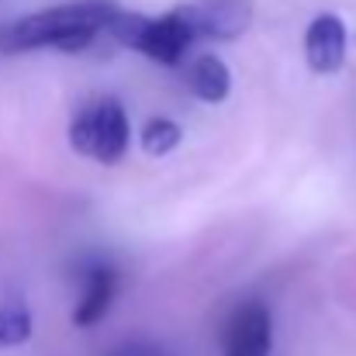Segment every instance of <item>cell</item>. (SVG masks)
Returning <instances> with one entry per match:
<instances>
[{
  "mask_svg": "<svg viewBox=\"0 0 356 356\" xmlns=\"http://www.w3.org/2000/svg\"><path fill=\"white\" fill-rule=\"evenodd\" d=\"M108 35L118 45L131 49V52H142V56H149L152 63H163V66H177L187 56V49L197 42L180 7L163 14V17L128 14V10L118 7V14L111 17Z\"/></svg>",
  "mask_w": 356,
  "mask_h": 356,
  "instance_id": "2",
  "label": "cell"
},
{
  "mask_svg": "<svg viewBox=\"0 0 356 356\" xmlns=\"http://www.w3.org/2000/svg\"><path fill=\"white\" fill-rule=\"evenodd\" d=\"M273 315L263 301H242L222 329V356H270Z\"/></svg>",
  "mask_w": 356,
  "mask_h": 356,
  "instance_id": "5",
  "label": "cell"
},
{
  "mask_svg": "<svg viewBox=\"0 0 356 356\" xmlns=\"http://www.w3.org/2000/svg\"><path fill=\"white\" fill-rule=\"evenodd\" d=\"M115 294H118V270H115L111 263H94V266H87V273H83V298L76 301L73 325H80V329L97 325V322L108 315Z\"/></svg>",
  "mask_w": 356,
  "mask_h": 356,
  "instance_id": "7",
  "label": "cell"
},
{
  "mask_svg": "<svg viewBox=\"0 0 356 356\" xmlns=\"http://www.w3.org/2000/svg\"><path fill=\"white\" fill-rule=\"evenodd\" d=\"M31 312L24 301H10L0 308V350H14V346H24L31 339Z\"/></svg>",
  "mask_w": 356,
  "mask_h": 356,
  "instance_id": "9",
  "label": "cell"
},
{
  "mask_svg": "<svg viewBox=\"0 0 356 356\" xmlns=\"http://www.w3.org/2000/svg\"><path fill=\"white\" fill-rule=\"evenodd\" d=\"M194 38H215V42H232L242 31H249L256 3L252 0H197L180 7Z\"/></svg>",
  "mask_w": 356,
  "mask_h": 356,
  "instance_id": "4",
  "label": "cell"
},
{
  "mask_svg": "<svg viewBox=\"0 0 356 356\" xmlns=\"http://www.w3.org/2000/svg\"><path fill=\"white\" fill-rule=\"evenodd\" d=\"M184 80H187L191 94L204 104H222L232 90V73L215 52H204V56L191 59L187 70H184Z\"/></svg>",
  "mask_w": 356,
  "mask_h": 356,
  "instance_id": "8",
  "label": "cell"
},
{
  "mask_svg": "<svg viewBox=\"0 0 356 356\" xmlns=\"http://www.w3.org/2000/svg\"><path fill=\"white\" fill-rule=\"evenodd\" d=\"M346 24L336 14H318L305 31V59L318 76H332L346 63Z\"/></svg>",
  "mask_w": 356,
  "mask_h": 356,
  "instance_id": "6",
  "label": "cell"
},
{
  "mask_svg": "<svg viewBox=\"0 0 356 356\" xmlns=\"http://www.w3.org/2000/svg\"><path fill=\"white\" fill-rule=\"evenodd\" d=\"M180 138H184L180 124L170 118L145 121V128H142V135H138V142H142V149H145L149 156H170V152L180 145Z\"/></svg>",
  "mask_w": 356,
  "mask_h": 356,
  "instance_id": "10",
  "label": "cell"
},
{
  "mask_svg": "<svg viewBox=\"0 0 356 356\" xmlns=\"http://www.w3.org/2000/svg\"><path fill=\"white\" fill-rule=\"evenodd\" d=\"M128 142H131L128 115L115 97L90 101L70 121V145L94 163H104V166L121 163V156L128 152Z\"/></svg>",
  "mask_w": 356,
  "mask_h": 356,
  "instance_id": "3",
  "label": "cell"
},
{
  "mask_svg": "<svg viewBox=\"0 0 356 356\" xmlns=\"http://www.w3.org/2000/svg\"><path fill=\"white\" fill-rule=\"evenodd\" d=\"M115 14H118V7L108 0L59 3V7L28 14V17L0 28V52H35V49L83 52L101 35H108Z\"/></svg>",
  "mask_w": 356,
  "mask_h": 356,
  "instance_id": "1",
  "label": "cell"
},
{
  "mask_svg": "<svg viewBox=\"0 0 356 356\" xmlns=\"http://www.w3.org/2000/svg\"><path fill=\"white\" fill-rule=\"evenodd\" d=\"M115 356H163L159 350H149V346H128V350H121Z\"/></svg>",
  "mask_w": 356,
  "mask_h": 356,
  "instance_id": "11",
  "label": "cell"
}]
</instances>
